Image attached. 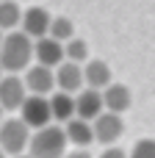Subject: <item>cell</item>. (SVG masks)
<instances>
[{"label":"cell","instance_id":"cell-4","mask_svg":"<svg viewBox=\"0 0 155 158\" xmlns=\"http://www.w3.org/2000/svg\"><path fill=\"white\" fill-rule=\"evenodd\" d=\"M31 142V128L22 119H3L0 122V147L6 156H19Z\"/></svg>","mask_w":155,"mask_h":158},{"label":"cell","instance_id":"cell-13","mask_svg":"<svg viewBox=\"0 0 155 158\" xmlns=\"http://www.w3.org/2000/svg\"><path fill=\"white\" fill-rule=\"evenodd\" d=\"M111 81H114V75H111V67L105 61H100V58L86 61V67H83V83L89 89H100L103 92Z\"/></svg>","mask_w":155,"mask_h":158},{"label":"cell","instance_id":"cell-15","mask_svg":"<svg viewBox=\"0 0 155 158\" xmlns=\"http://www.w3.org/2000/svg\"><path fill=\"white\" fill-rule=\"evenodd\" d=\"M50 111H53V119L58 122H69L75 117V94L69 92H53L50 94Z\"/></svg>","mask_w":155,"mask_h":158},{"label":"cell","instance_id":"cell-3","mask_svg":"<svg viewBox=\"0 0 155 158\" xmlns=\"http://www.w3.org/2000/svg\"><path fill=\"white\" fill-rule=\"evenodd\" d=\"M19 119L28 125V128H44L50 125L53 119V111H50V97L47 94H28L19 106Z\"/></svg>","mask_w":155,"mask_h":158},{"label":"cell","instance_id":"cell-10","mask_svg":"<svg viewBox=\"0 0 155 158\" xmlns=\"http://www.w3.org/2000/svg\"><path fill=\"white\" fill-rule=\"evenodd\" d=\"M33 58H36V64H44V67H58L61 61H64V42H58V39H53V36H42V39H36V44H33Z\"/></svg>","mask_w":155,"mask_h":158},{"label":"cell","instance_id":"cell-5","mask_svg":"<svg viewBox=\"0 0 155 158\" xmlns=\"http://www.w3.org/2000/svg\"><path fill=\"white\" fill-rule=\"evenodd\" d=\"M92 128H94V142H100V144H114V142L122 136L125 122H122V114L103 111L97 119H92Z\"/></svg>","mask_w":155,"mask_h":158},{"label":"cell","instance_id":"cell-8","mask_svg":"<svg viewBox=\"0 0 155 158\" xmlns=\"http://www.w3.org/2000/svg\"><path fill=\"white\" fill-rule=\"evenodd\" d=\"M105 111V103H103V92L100 89H80L78 97H75V117L80 119H97L100 114Z\"/></svg>","mask_w":155,"mask_h":158},{"label":"cell","instance_id":"cell-14","mask_svg":"<svg viewBox=\"0 0 155 158\" xmlns=\"http://www.w3.org/2000/svg\"><path fill=\"white\" fill-rule=\"evenodd\" d=\"M64 133H67V142L75 144V147H89L94 142V128L89 119H80V117H72L69 122H64Z\"/></svg>","mask_w":155,"mask_h":158},{"label":"cell","instance_id":"cell-6","mask_svg":"<svg viewBox=\"0 0 155 158\" xmlns=\"http://www.w3.org/2000/svg\"><path fill=\"white\" fill-rule=\"evenodd\" d=\"M25 97H28V86H25L22 78H17L14 72H8L6 78H0V106L6 111L19 108Z\"/></svg>","mask_w":155,"mask_h":158},{"label":"cell","instance_id":"cell-17","mask_svg":"<svg viewBox=\"0 0 155 158\" xmlns=\"http://www.w3.org/2000/svg\"><path fill=\"white\" fill-rule=\"evenodd\" d=\"M47 36H53V39H58V42H69V39L75 36V25H72V19H67V17H53V19H50V31H47Z\"/></svg>","mask_w":155,"mask_h":158},{"label":"cell","instance_id":"cell-2","mask_svg":"<svg viewBox=\"0 0 155 158\" xmlns=\"http://www.w3.org/2000/svg\"><path fill=\"white\" fill-rule=\"evenodd\" d=\"M67 144L69 142H67L64 128L44 125L31 136L28 150H31V158H64L67 156Z\"/></svg>","mask_w":155,"mask_h":158},{"label":"cell","instance_id":"cell-9","mask_svg":"<svg viewBox=\"0 0 155 158\" xmlns=\"http://www.w3.org/2000/svg\"><path fill=\"white\" fill-rule=\"evenodd\" d=\"M50 19H53V17L47 14V8L31 6V8L22 11L19 25H22V33H28L31 39H42V36H47V31H50Z\"/></svg>","mask_w":155,"mask_h":158},{"label":"cell","instance_id":"cell-26","mask_svg":"<svg viewBox=\"0 0 155 158\" xmlns=\"http://www.w3.org/2000/svg\"><path fill=\"white\" fill-rule=\"evenodd\" d=\"M0 72H3V69H0ZM0 78H3V75H0Z\"/></svg>","mask_w":155,"mask_h":158},{"label":"cell","instance_id":"cell-24","mask_svg":"<svg viewBox=\"0 0 155 158\" xmlns=\"http://www.w3.org/2000/svg\"><path fill=\"white\" fill-rule=\"evenodd\" d=\"M14 158H31V156H22V153H19V156H14Z\"/></svg>","mask_w":155,"mask_h":158},{"label":"cell","instance_id":"cell-20","mask_svg":"<svg viewBox=\"0 0 155 158\" xmlns=\"http://www.w3.org/2000/svg\"><path fill=\"white\" fill-rule=\"evenodd\" d=\"M100 158H128V153L122 150V147H114V144H108V150H103V156Z\"/></svg>","mask_w":155,"mask_h":158},{"label":"cell","instance_id":"cell-1","mask_svg":"<svg viewBox=\"0 0 155 158\" xmlns=\"http://www.w3.org/2000/svg\"><path fill=\"white\" fill-rule=\"evenodd\" d=\"M31 58H33L31 36L22 33V31H8L3 36V44H0V69L17 75V72L31 67Z\"/></svg>","mask_w":155,"mask_h":158},{"label":"cell","instance_id":"cell-18","mask_svg":"<svg viewBox=\"0 0 155 158\" xmlns=\"http://www.w3.org/2000/svg\"><path fill=\"white\" fill-rule=\"evenodd\" d=\"M64 58L67 61H75V64H80V61H89V44L83 42V39H69V42H64Z\"/></svg>","mask_w":155,"mask_h":158},{"label":"cell","instance_id":"cell-11","mask_svg":"<svg viewBox=\"0 0 155 158\" xmlns=\"http://www.w3.org/2000/svg\"><path fill=\"white\" fill-rule=\"evenodd\" d=\"M55 89L69 92V94L80 92L83 89V67L75 61H61L55 67Z\"/></svg>","mask_w":155,"mask_h":158},{"label":"cell","instance_id":"cell-12","mask_svg":"<svg viewBox=\"0 0 155 158\" xmlns=\"http://www.w3.org/2000/svg\"><path fill=\"white\" fill-rule=\"evenodd\" d=\"M103 103H105V111H114V114H125L128 108H130V103H133V94H130V89L128 86H122V83H108L105 89H103Z\"/></svg>","mask_w":155,"mask_h":158},{"label":"cell","instance_id":"cell-23","mask_svg":"<svg viewBox=\"0 0 155 158\" xmlns=\"http://www.w3.org/2000/svg\"><path fill=\"white\" fill-rule=\"evenodd\" d=\"M0 158H6V150H3V147H0Z\"/></svg>","mask_w":155,"mask_h":158},{"label":"cell","instance_id":"cell-16","mask_svg":"<svg viewBox=\"0 0 155 158\" xmlns=\"http://www.w3.org/2000/svg\"><path fill=\"white\" fill-rule=\"evenodd\" d=\"M22 19V8L14 0H0V31H14Z\"/></svg>","mask_w":155,"mask_h":158},{"label":"cell","instance_id":"cell-22","mask_svg":"<svg viewBox=\"0 0 155 158\" xmlns=\"http://www.w3.org/2000/svg\"><path fill=\"white\" fill-rule=\"evenodd\" d=\"M3 111H6V108H3V106H0V122H3Z\"/></svg>","mask_w":155,"mask_h":158},{"label":"cell","instance_id":"cell-21","mask_svg":"<svg viewBox=\"0 0 155 158\" xmlns=\"http://www.w3.org/2000/svg\"><path fill=\"white\" fill-rule=\"evenodd\" d=\"M64 158H92V156H89V153L80 147V150H75V153H69V156H64Z\"/></svg>","mask_w":155,"mask_h":158},{"label":"cell","instance_id":"cell-25","mask_svg":"<svg viewBox=\"0 0 155 158\" xmlns=\"http://www.w3.org/2000/svg\"><path fill=\"white\" fill-rule=\"evenodd\" d=\"M0 44H3V31H0Z\"/></svg>","mask_w":155,"mask_h":158},{"label":"cell","instance_id":"cell-19","mask_svg":"<svg viewBox=\"0 0 155 158\" xmlns=\"http://www.w3.org/2000/svg\"><path fill=\"white\" fill-rule=\"evenodd\" d=\"M130 158H155V139H139L130 150Z\"/></svg>","mask_w":155,"mask_h":158},{"label":"cell","instance_id":"cell-7","mask_svg":"<svg viewBox=\"0 0 155 158\" xmlns=\"http://www.w3.org/2000/svg\"><path fill=\"white\" fill-rule=\"evenodd\" d=\"M25 86L31 94H50L55 89V69L44 64H33L25 69Z\"/></svg>","mask_w":155,"mask_h":158}]
</instances>
